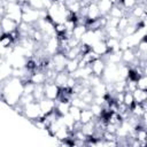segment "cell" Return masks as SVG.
Masks as SVG:
<instances>
[{"instance_id":"obj_1","label":"cell","mask_w":147,"mask_h":147,"mask_svg":"<svg viewBox=\"0 0 147 147\" xmlns=\"http://www.w3.org/2000/svg\"><path fill=\"white\" fill-rule=\"evenodd\" d=\"M22 94H23L22 79L10 76L0 83V99L9 107H14L15 105H17Z\"/></svg>"},{"instance_id":"obj_2","label":"cell","mask_w":147,"mask_h":147,"mask_svg":"<svg viewBox=\"0 0 147 147\" xmlns=\"http://www.w3.org/2000/svg\"><path fill=\"white\" fill-rule=\"evenodd\" d=\"M21 116L25 117L30 122H33V121L38 119L39 117H41V110H40V107H39V102L38 101H32L30 103L24 105Z\"/></svg>"},{"instance_id":"obj_3","label":"cell","mask_w":147,"mask_h":147,"mask_svg":"<svg viewBox=\"0 0 147 147\" xmlns=\"http://www.w3.org/2000/svg\"><path fill=\"white\" fill-rule=\"evenodd\" d=\"M21 9H22V22H25L32 25L40 18V10L32 8L31 6L28 5V2L22 5Z\"/></svg>"},{"instance_id":"obj_4","label":"cell","mask_w":147,"mask_h":147,"mask_svg":"<svg viewBox=\"0 0 147 147\" xmlns=\"http://www.w3.org/2000/svg\"><path fill=\"white\" fill-rule=\"evenodd\" d=\"M41 48L44 51V54L45 55H48L49 57L52 55H54L55 53L59 52V48H60V41H59V37L57 34H54L52 37H48V38H45L41 42Z\"/></svg>"},{"instance_id":"obj_5","label":"cell","mask_w":147,"mask_h":147,"mask_svg":"<svg viewBox=\"0 0 147 147\" xmlns=\"http://www.w3.org/2000/svg\"><path fill=\"white\" fill-rule=\"evenodd\" d=\"M61 88L53 82V80H47L44 84V98L49 99V100H56L60 95Z\"/></svg>"},{"instance_id":"obj_6","label":"cell","mask_w":147,"mask_h":147,"mask_svg":"<svg viewBox=\"0 0 147 147\" xmlns=\"http://www.w3.org/2000/svg\"><path fill=\"white\" fill-rule=\"evenodd\" d=\"M51 60H52V63H53V69L59 72V71H63L64 68H65V63L68 61L67 56L64 53L62 52H57L55 53L54 55L51 56Z\"/></svg>"},{"instance_id":"obj_7","label":"cell","mask_w":147,"mask_h":147,"mask_svg":"<svg viewBox=\"0 0 147 147\" xmlns=\"http://www.w3.org/2000/svg\"><path fill=\"white\" fill-rule=\"evenodd\" d=\"M17 23L14 22L13 20H10L9 17H7L6 15H3L1 17V21H0V29H1V32L2 33H11L14 31L17 30Z\"/></svg>"},{"instance_id":"obj_8","label":"cell","mask_w":147,"mask_h":147,"mask_svg":"<svg viewBox=\"0 0 147 147\" xmlns=\"http://www.w3.org/2000/svg\"><path fill=\"white\" fill-rule=\"evenodd\" d=\"M38 102H39V107L41 110V117H44L55 110V100H49V99L44 98Z\"/></svg>"},{"instance_id":"obj_9","label":"cell","mask_w":147,"mask_h":147,"mask_svg":"<svg viewBox=\"0 0 147 147\" xmlns=\"http://www.w3.org/2000/svg\"><path fill=\"white\" fill-rule=\"evenodd\" d=\"M90 67H91V70H92V75L101 77L102 74H103L105 67H106V62L101 57H98V59H95L94 61H92L90 63Z\"/></svg>"},{"instance_id":"obj_10","label":"cell","mask_w":147,"mask_h":147,"mask_svg":"<svg viewBox=\"0 0 147 147\" xmlns=\"http://www.w3.org/2000/svg\"><path fill=\"white\" fill-rule=\"evenodd\" d=\"M30 82H32L34 85H39V84H45L47 82V76H46V72L45 70L42 69H37V70H33L30 78H29Z\"/></svg>"},{"instance_id":"obj_11","label":"cell","mask_w":147,"mask_h":147,"mask_svg":"<svg viewBox=\"0 0 147 147\" xmlns=\"http://www.w3.org/2000/svg\"><path fill=\"white\" fill-rule=\"evenodd\" d=\"M101 16L100 14V10H99V7L96 5V1H92L87 5V21H94V20H98L99 17Z\"/></svg>"},{"instance_id":"obj_12","label":"cell","mask_w":147,"mask_h":147,"mask_svg":"<svg viewBox=\"0 0 147 147\" xmlns=\"http://www.w3.org/2000/svg\"><path fill=\"white\" fill-rule=\"evenodd\" d=\"M71 134H72V133L69 131V129H68L67 126L62 125V126H60V127L54 132L53 137H54L55 139H57L60 142H62V141H65V140L70 139V138H71Z\"/></svg>"},{"instance_id":"obj_13","label":"cell","mask_w":147,"mask_h":147,"mask_svg":"<svg viewBox=\"0 0 147 147\" xmlns=\"http://www.w3.org/2000/svg\"><path fill=\"white\" fill-rule=\"evenodd\" d=\"M70 101L68 100H55V111L59 116H63L69 113Z\"/></svg>"},{"instance_id":"obj_14","label":"cell","mask_w":147,"mask_h":147,"mask_svg":"<svg viewBox=\"0 0 147 147\" xmlns=\"http://www.w3.org/2000/svg\"><path fill=\"white\" fill-rule=\"evenodd\" d=\"M134 138L140 142V147H145L147 144V130L144 126H136Z\"/></svg>"},{"instance_id":"obj_15","label":"cell","mask_w":147,"mask_h":147,"mask_svg":"<svg viewBox=\"0 0 147 147\" xmlns=\"http://www.w3.org/2000/svg\"><path fill=\"white\" fill-rule=\"evenodd\" d=\"M26 2L29 6H31L37 10H44V9H48L53 1L52 0H28Z\"/></svg>"},{"instance_id":"obj_16","label":"cell","mask_w":147,"mask_h":147,"mask_svg":"<svg viewBox=\"0 0 147 147\" xmlns=\"http://www.w3.org/2000/svg\"><path fill=\"white\" fill-rule=\"evenodd\" d=\"M90 48H91L94 53H96L99 56H102V55H105L106 53L109 52L105 40H98V41H95Z\"/></svg>"},{"instance_id":"obj_17","label":"cell","mask_w":147,"mask_h":147,"mask_svg":"<svg viewBox=\"0 0 147 147\" xmlns=\"http://www.w3.org/2000/svg\"><path fill=\"white\" fill-rule=\"evenodd\" d=\"M136 54H134V49L133 48H127L122 51V62L125 64H132L136 61Z\"/></svg>"},{"instance_id":"obj_18","label":"cell","mask_w":147,"mask_h":147,"mask_svg":"<svg viewBox=\"0 0 147 147\" xmlns=\"http://www.w3.org/2000/svg\"><path fill=\"white\" fill-rule=\"evenodd\" d=\"M68 77H69V74H68L65 70H63V71H59V72H56V75H55L53 82H54L60 88H63V87H65Z\"/></svg>"},{"instance_id":"obj_19","label":"cell","mask_w":147,"mask_h":147,"mask_svg":"<svg viewBox=\"0 0 147 147\" xmlns=\"http://www.w3.org/2000/svg\"><path fill=\"white\" fill-rule=\"evenodd\" d=\"M96 5H98V7H99V10H100L101 16L108 15L109 10H110L111 7L114 6V3H113L111 0H98V1H96Z\"/></svg>"},{"instance_id":"obj_20","label":"cell","mask_w":147,"mask_h":147,"mask_svg":"<svg viewBox=\"0 0 147 147\" xmlns=\"http://www.w3.org/2000/svg\"><path fill=\"white\" fill-rule=\"evenodd\" d=\"M126 14H127V13H126L125 9L122 7V5L118 3V5H114V6L111 7V9H110L109 13H108V16L115 17V18H121L122 16H124V15H126Z\"/></svg>"},{"instance_id":"obj_21","label":"cell","mask_w":147,"mask_h":147,"mask_svg":"<svg viewBox=\"0 0 147 147\" xmlns=\"http://www.w3.org/2000/svg\"><path fill=\"white\" fill-rule=\"evenodd\" d=\"M91 92L93 93L94 96H106L107 94V88H106V84L103 82L96 84V85H93L90 87Z\"/></svg>"},{"instance_id":"obj_22","label":"cell","mask_w":147,"mask_h":147,"mask_svg":"<svg viewBox=\"0 0 147 147\" xmlns=\"http://www.w3.org/2000/svg\"><path fill=\"white\" fill-rule=\"evenodd\" d=\"M130 14L134 18H137V20H139L140 17H142L144 15H146V6H145V3H137L130 10Z\"/></svg>"},{"instance_id":"obj_23","label":"cell","mask_w":147,"mask_h":147,"mask_svg":"<svg viewBox=\"0 0 147 147\" xmlns=\"http://www.w3.org/2000/svg\"><path fill=\"white\" fill-rule=\"evenodd\" d=\"M132 94H133L136 103H145V102H147V90L136 88L132 92Z\"/></svg>"},{"instance_id":"obj_24","label":"cell","mask_w":147,"mask_h":147,"mask_svg":"<svg viewBox=\"0 0 147 147\" xmlns=\"http://www.w3.org/2000/svg\"><path fill=\"white\" fill-rule=\"evenodd\" d=\"M82 132L86 136V137H92L95 132V122L94 119L88 122V123H85V124H82V127H80Z\"/></svg>"},{"instance_id":"obj_25","label":"cell","mask_w":147,"mask_h":147,"mask_svg":"<svg viewBox=\"0 0 147 147\" xmlns=\"http://www.w3.org/2000/svg\"><path fill=\"white\" fill-rule=\"evenodd\" d=\"M94 118H95V117H94L92 110L90 109V107H88V108H85V109H82V111H80V119H79V122H80L82 124L88 123V122L93 121Z\"/></svg>"},{"instance_id":"obj_26","label":"cell","mask_w":147,"mask_h":147,"mask_svg":"<svg viewBox=\"0 0 147 147\" xmlns=\"http://www.w3.org/2000/svg\"><path fill=\"white\" fill-rule=\"evenodd\" d=\"M87 31V28L85 24H80V23H77L75 25V28L72 29V37L80 40V38L84 36V33Z\"/></svg>"},{"instance_id":"obj_27","label":"cell","mask_w":147,"mask_h":147,"mask_svg":"<svg viewBox=\"0 0 147 147\" xmlns=\"http://www.w3.org/2000/svg\"><path fill=\"white\" fill-rule=\"evenodd\" d=\"M105 41H106V45H107L109 52H116V51H119V39L107 37V38L105 39Z\"/></svg>"},{"instance_id":"obj_28","label":"cell","mask_w":147,"mask_h":147,"mask_svg":"<svg viewBox=\"0 0 147 147\" xmlns=\"http://www.w3.org/2000/svg\"><path fill=\"white\" fill-rule=\"evenodd\" d=\"M78 63H79V57L68 60L67 63H65V68H64V70H65L68 74H71V72L76 71V70L78 69Z\"/></svg>"},{"instance_id":"obj_29","label":"cell","mask_w":147,"mask_h":147,"mask_svg":"<svg viewBox=\"0 0 147 147\" xmlns=\"http://www.w3.org/2000/svg\"><path fill=\"white\" fill-rule=\"evenodd\" d=\"M105 33H106V37L116 38V39L122 38V32L117 28H105Z\"/></svg>"},{"instance_id":"obj_30","label":"cell","mask_w":147,"mask_h":147,"mask_svg":"<svg viewBox=\"0 0 147 147\" xmlns=\"http://www.w3.org/2000/svg\"><path fill=\"white\" fill-rule=\"evenodd\" d=\"M32 95H33V98H34L36 101H40L41 99H44V84L34 85Z\"/></svg>"},{"instance_id":"obj_31","label":"cell","mask_w":147,"mask_h":147,"mask_svg":"<svg viewBox=\"0 0 147 147\" xmlns=\"http://www.w3.org/2000/svg\"><path fill=\"white\" fill-rule=\"evenodd\" d=\"M123 103H124L127 108H131V107L136 103L132 92H129V91H125V92H124V95H123Z\"/></svg>"},{"instance_id":"obj_32","label":"cell","mask_w":147,"mask_h":147,"mask_svg":"<svg viewBox=\"0 0 147 147\" xmlns=\"http://www.w3.org/2000/svg\"><path fill=\"white\" fill-rule=\"evenodd\" d=\"M70 105H72V106H76V107H78V108H80V109H85V108H88L90 107V105H87L82 98H79V96H74L71 100H70Z\"/></svg>"},{"instance_id":"obj_33","label":"cell","mask_w":147,"mask_h":147,"mask_svg":"<svg viewBox=\"0 0 147 147\" xmlns=\"http://www.w3.org/2000/svg\"><path fill=\"white\" fill-rule=\"evenodd\" d=\"M90 109L92 110V113H93V115H94L95 118H99V117H101L103 115V107L101 105H98V103L92 102L90 105Z\"/></svg>"},{"instance_id":"obj_34","label":"cell","mask_w":147,"mask_h":147,"mask_svg":"<svg viewBox=\"0 0 147 147\" xmlns=\"http://www.w3.org/2000/svg\"><path fill=\"white\" fill-rule=\"evenodd\" d=\"M80 111H82L80 108L70 105V108H69V113H68V114L72 117V119H74L75 122H79V119H80Z\"/></svg>"},{"instance_id":"obj_35","label":"cell","mask_w":147,"mask_h":147,"mask_svg":"<svg viewBox=\"0 0 147 147\" xmlns=\"http://www.w3.org/2000/svg\"><path fill=\"white\" fill-rule=\"evenodd\" d=\"M137 88L140 90H147V77L146 75H141L137 78Z\"/></svg>"},{"instance_id":"obj_36","label":"cell","mask_w":147,"mask_h":147,"mask_svg":"<svg viewBox=\"0 0 147 147\" xmlns=\"http://www.w3.org/2000/svg\"><path fill=\"white\" fill-rule=\"evenodd\" d=\"M129 16H127V14L126 15H124V16H122L119 20H118V24H117V29L122 32L127 25H129Z\"/></svg>"},{"instance_id":"obj_37","label":"cell","mask_w":147,"mask_h":147,"mask_svg":"<svg viewBox=\"0 0 147 147\" xmlns=\"http://www.w3.org/2000/svg\"><path fill=\"white\" fill-rule=\"evenodd\" d=\"M54 28H55L56 34H63L65 32V25H64V23H56V24H54Z\"/></svg>"},{"instance_id":"obj_38","label":"cell","mask_w":147,"mask_h":147,"mask_svg":"<svg viewBox=\"0 0 147 147\" xmlns=\"http://www.w3.org/2000/svg\"><path fill=\"white\" fill-rule=\"evenodd\" d=\"M1 34H2V32H1V31H0V36H1Z\"/></svg>"},{"instance_id":"obj_39","label":"cell","mask_w":147,"mask_h":147,"mask_svg":"<svg viewBox=\"0 0 147 147\" xmlns=\"http://www.w3.org/2000/svg\"><path fill=\"white\" fill-rule=\"evenodd\" d=\"M0 21H1V16H0ZM0 31H1V29H0Z\"/></svg>"},{"instance_id":"obj_40","label":"cell","mask_w":147,"mask_h":147,"mask_svg":"<svg viewBox=\"0 0 147 147\" xmlns=\"http://www.w3.org/2000/svg\"><path fill=\"white\" fill-rule=\"evenodd\" d=\"M25 1H28V0H25Z\"/></svg>"}]
</instances>
